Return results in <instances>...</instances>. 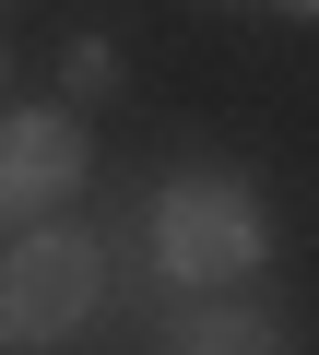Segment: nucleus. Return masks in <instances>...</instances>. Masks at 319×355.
<instances>
[{"label": "nucleus", "instance_id": "f257e3e1", "mask_svg": "<svg viewBox=\"0 0 319 355\" xmlns=\"http://www.w3.org/2000/svg\"><path fill=\"white\" fill-rule=\"evenodd\" d=\"M272 261V214L237 166H178L154 190V272L166 284H248Z\"/></svg>", "mask_w": 319, "mask_h": 355}, {"label": "nucleus", "instance_id": "f03ea898", "mask_svg": "<svg viewBox=\"0 0 319 355\" xmlns=\"http://www.w3.org/2000/svg\"><path fill=\"white\" fill-rule=\"evenodd\" d=\"M95 308H107V237L12 225V249H0V343H71Z\"/></svg>", "mask_w": 319, "mask_h": 355}, {"label": "nucleus", "instance_id": "7ed1b4c3", "mask_svg": "<svg viewBox=\"0 0 319 355\" xmlns=\"http://www.w3.org/2000/svg\"><path fill=\"white\" fill-rule=\"evenodd\" d=\"M83 178H95V130H83L71 95L60 107H0V237L83 202Z\"/></svg>", "mask_w": 319, "mask_h": 355}, {"label": "nucleus", "instance_id": "20e7f679", "mask_svg": "<svg viewBox=\"0 0 319 355\" xmlns=\"http://www.w3.org/2000/svg\"><path fill=\"white\" fill-rule=\"evenodd\" d=\"M166 355H295L272 308H248L237 284H178L166 308Z\"/></svg>", "mask_w": 319, "mask_h": 355}, {"label": "nucleus", "instance_id": "39448f33", "mask_svg": "<svg viewBox=\"0 0 319 355\" xmlns=\"http://www.w3.org/2000/svg\"><path fill=\"white\" fill-rule=\"evenodd\" d=\"M60 95H71V107H107V95H118V48H107V36H71V48H60Z\"/></svg>", "mask_w": 319, "mask_h": 355}, {"label": "nucleus", "instance_id": "423d86ee", "mask_svg": "<svg viewBox=\"0 0 319 355\" xmlns=\"http://www.w3.org/2000/svg\"><path fill=\"white\" fill-rule=\"evenodd\" d=\"M272 12H295V24H319V0H272Z\"/></svg>", "mask_w": 319, "mask_h": 355}, {"label": "nucleus", "instance_id": "0eeeda50", "mask_svg": "<svg viewBox=\"0 0 319 355\" xmlns=\"http://www.w3.org/2000/svg\"><path fill=\"white\" fill-rule=\"evenodd\" d=\"M0 95H12V60H0Z\"/></svg>", "mask_w": 319, "mask_h": 355}]
</instances>
